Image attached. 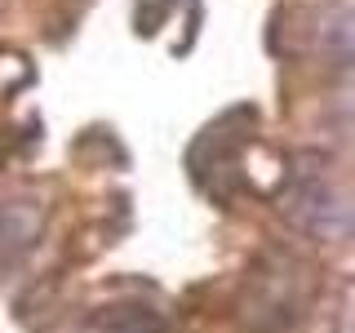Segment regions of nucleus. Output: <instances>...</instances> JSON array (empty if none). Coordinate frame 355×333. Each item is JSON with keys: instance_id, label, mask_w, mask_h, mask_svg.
Instances as JSON below:
<instances>
[{"instance_id": "1", "label": "nucleus", "mask_w": 355, "mask_h": 333, "mask_svg": "<svg viewBox=\"0 0 355 333\" xmlns=\"http://www.w3.org/2000/svg\"><path fill=\"white\" fill-rule=\"evenodd\" d=\"M284 209L297 227H306L311 236H324V240H342L351 227L347 191H342V182L333 178L329 164H320L315 155H311L302 169H293L288 191H284Z\"/></svg>"}, {"instance_id": "2", "label": "nucleus", "mask_w": 355, "mask_h": 333, "mask_svg": "<svg viewBox=\"0 0 355 333\" xmlns=\"http://www.w3.org/2000/svg\"><path fill=\"white\" fill-rule=\"evenodd\" d=\"M40 222H44V214L31 200H9V205H0V275H9L31 249H36Z\"/></svg>"}, {"instance_id": "3", "label": "nucleus", "mask_w": 355, "mask_h": 333, "mask_svg": "<svg viewBox=\"0 0 355 333\" xmlns=\"http://www.w3.org/2000/svg\"><path fill=\"white\" fill-rule=\"evenodd\" d=\"M98 333H169V320L151 307L129 302V307L103 311V316H98Z\"/></svg>"}]
</instances>
